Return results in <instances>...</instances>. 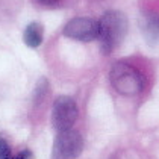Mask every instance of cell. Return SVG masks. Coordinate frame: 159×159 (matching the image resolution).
<instances>
[{
  "instance_id": "ba28073f",
  "label": "cell",
  "mask_w": 159,
  "mask_h": 159,
  "mask_svg": "<svg viewBox=\"0 0 159 159\" xmlns=\"http://www.w3.org/2000/svg\"><path fill=\"white\" fill-rule=\"evenodd\" d=\"M0 159H11V148L3 138H0Z\"/></svg>"
},
{
  "instance_id": "5b68a950",
  "label": "cell",
  "mask_w": 159,
  "mask_h": 159,
  "mask_svg": "<svg viewBox=\"0 0 159 159\" xmlns=\"http://www.w3.org/2000/svg\"><path fill=\"white\" fill-rule=\"evenodd\" d=\"M98 23L88 17H76L71 18L67 25L64 26V35L76 41H93L97 38Z\"/></svg>"
},
{
  "instance_id": "9c48e42d",
  "label": "cell",
  "mask_w": 159,
  "mask_h": 159,
  "mask_svg": "<svg viewBox=\"0 0 159 159\" xmlns=\"http://www.w3.org/2000/svg\"><path fill=\"white\" fill-rule=\"evenodd\" d=\"M34 2H35V3H38V5H41V6L53 8V6L59 5V2H61V0H34Z\"/></svg>"
},
{
  "instance_id": "7a4b0ae2",
  "label": "cell",
  "mask_w": 159,
  "mask_h": 159,
  "mask_svg": "<svg viewBox=\"0 0 159 159\" xmlns=\"http://www.w3.org/2000/svg\"><path fill=\"white\" fill-rule=\"evenodd\" d=\"M109 80L114 89L126 97L136 96L144 89V76L138 68L127 62H115L111 67Z\"/></svg>"
},
{
  "instance_id": "30bf717a",
  "label": "cell",
  "mask_w": 159,
  "mask_h": 159,
  "mask_svg": "<svg viewBox=\"0 0 159 159\" xmlns=\"http://www.w3.org/2000/svg\"><path fill=\"white\" fill-rule=\"evenodd\" d=\"M11 159H32V153H30V150H23L18 155L11 156Z\"/></svg>"
},
{
  "instance_id": "8992f818",
  "label": "cell",
  "mask_w": 159,
  "mask_h": 159,
  "mask_svg": "<svg viewBox=\"0 0 159 159\" xmlns=\"http://www.w3.org/2000/svg\"><path fill=\"white\" fill-rule=\"evenodd\" d=\"M139 29L143 37L150 46L159 41V14L153 11H146L139 17Z\"/></svg>"
},
{
  "instance_id": "6da1fadb",
  "label": "cell",
  "mask_w": 159,
  "mask_h": 159,
  "mask_svg": "<svg viewBox=\"0 0 159 159\" xmlns=\"http://www.w3.org/2000/svg\"><path fill=\"white\" fill-rule=\"evenodd\" d=\"M98 23L97 38L105 55H109L123 43L127 34V18L120 11H108L102 15Z\"/></svg>"
},
{
  "instance_id": "52a82bcc",
  "label": "cell",
  "mask_w": 159,
  "mask_h": 159,
  "mask_svg": "<svg viewBox=\"0 0 159 159\" xmlns=\"http://www.w3.org/2000/svg\"><path fill=\"white\" fill-rule=\"evenodd\" d=\"M43 34H44V29L39 23L34 21V23L27 25V27L25 29V34H23V39H25L26 46L30 49L39 47L43 43Z\"/></svg>"
},
{
  "instance_id": "3957f363",
  "label": "cell",
  "mask_w": 159,
  "mask_h": 159,
  "mask_svg": "<svg viewBox=\"0 0 159 159\" xmlns=\"http://www.w3.org/2000/svg\"><path fill=\"white\" fill-rule=\"evenodd\" d=\"M84 150V139L73 129L58 134L52 148V159H76Z\"/></svg>"
},
{
  "instance_id": "277c9868",
  "label": "cell",
  "mask_w": 159,
  "mask_h": 159,
  "mask_svg": "<svg viewBox=\"0 0 159 159\" xmlns=\"http://www.w3.org/2000/svg\"><path fill=\"white\" fill-rule=\"evenodd\" d=\"M77 120V105L71 97L68 96H59L53 103L52 109V123L53 127L62 132L73 127Z\"/></svg>"
}]
</instances>
